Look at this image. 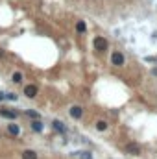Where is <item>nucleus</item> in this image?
I'll return each instance as SVG.
<instances>
[{
  "mask_svg": "<svg viewBox=\"0 0 157 159\" xmlns=\"http://www.w3.org/2000/svg\"><path fill=\"white\" fill-rule=\"evenodd\" d=\"M124 61H126V57H124V54H122V52H113V56H111V63H113L115 67L124 65Z\"/></svg>",
  "mask_w": 157,
  "mask_h": 159,
  "instance_id": "f257e3e1",
  "label": "nucleus"
},
{
  "mask_svg": "<svg viewBox=\"0 0 157 159\" xmlns=\"http://www.w3.org/2000/svg\"><path fill=\"white\" fill-rule=\"evenodd\" d=\"M94 48H96L98 52H104V50L107 48V41H105L104 37H96V39H94Z\"/></svg>",
  "mask_w": 157,
  "mask_h": 159,
  "instance_id": "f03ea898",
  "label": "nucleus"
},
{
  "mask_svg": "<svg viewBox=\"0 0 157 159\" xmlns=\"http://www.w3.org/2000/svg\"><path fill=\"white\" fill-rule=\"evenodd\" d=\"M24 94L28 98H35L37 96V85H26L24 87Z\"/></svg>",
  "mask_w": 157,
  "mask_h": 159,
  "instance_id": "7ed1b4c3",
  "label": "nucleus"
},
{
  "mask_svg": "<svg viewBox=\"0 0 157 159\" xmlns=\"http://www.w3.org/2000/svg\"><path fill=\"white\" fill-rule=\"evenodd\" d=\"M81 115H83V109L80 106H72L70 107V117L72 119H81Z\"/></svg>",
  "mask_w": 157,
  "mask_h": 159,
  "instance_id": "20e7f679",
  "label": "nucleus"
},
{
  "mask_svg": "<svg viewBox=\"0 0 157 159\" xmlns=\"http://www.w3.org/2000/svg\"><path fill=\"white\" fill-rule=\"evenodd\" d=\"M0 115H2L4 119H11V120H13V119H17V113H15V111H7V109H2V111H0Z\"/></svg>",
  "mask_w": 157,
  "mask_h": 159,
  "instance_id": "39448f33",
  "label": "nucleus"
},
{
  "mask_svg": "<svg viewBox=\"0 0 157 159\" xmlns=\"http://www.w3.org/2000/svg\"><path fill=\"white\" fill-rule=\"evenodd\" d=\"M31 130H33V132H43V122H41L39 119H35V120L31 122Z\"/></svg>",
  "mask_w": 157,
  "mask_h": 159,
  "instance_id": "423d86ee",
  "label": "nucleus"
},
{
  "mask_svg": "<svg viewBox=\"0 0 157 159\" xmlns=\"http://www.w3.org/2000/svg\"><path fill=\"white\" fill-rule=\"evenodd\" d=\"M7 132H9L11 135H15V137H17V135L20 133V128H19L17 124H9V126H7Z\"/></svg>",
  "mask_w": 157,
  "mask_h": 159,
  "instance_id": "0eeeda50",
  "label": "nucleus"
},
{
  "mask_svg": "<svg viewBox=\"0 0 157 159\" xmlns=\"http://www.w3.org/2000/svg\"><path fill=\"white\" fill-rule=\"evenodd\" d=\"M22 159H37V154L33 150H24L22 152Z\"/></svg>",
  "mask_w": 157,
  "mask_h": 159,
  "instance_id": "6e6552de",
  "label": "nucleus"
},
{
  "mask_svg": "<svg viewBox=\"0 0 157 159\" xmlns=\"http://www.w3.org/2000/svg\"><path fill=\"white\" fill-rule=\"evenodd\" d=\"M52 126H54V130H57V132L65 133V126H63V122H61V120H54V122H52Z\"/></svg>",
  "mask_w": 157,
  "mask_h": 159,
  "instance_id": "1a4fd4ad",
  "label": "nucleus"
},
{
  "mask_svg": "<svg viewBox=\"0 0 157 159\" xmlns=\"http://www.w3.org/2000/svg\"><path fill=\"white\" fill-rule=\"evenodd\" d=\"M96 130H98V132H105V130H107V122H105V120H98V122H96Z\"/></svg>",
  "mask_w": 157,
  "mask_h": 159,
  "instance_id": "9d476101",
  "label": "nucleus"
},
{
  "mask_svg": "<svg viewBox=\"0 0 157 159\" xmlns=\"http://www.w3.org/2000/svg\"><path fill=\"white\" fill-rule=\"evenodd\" d=\"M76 30H78V31H80V33H83V31H85V30H87V26H85V22H83V20H80V22H78V24H76Z\"/></svg>",
  "mask_w": 157,
  "mask_h": 159,
  "instance_id": "9b49d317",
  "label": "nucleus"
},
{
  "mask_svg": "<svg viewBox=\"0 0 157 159\" xmlns=\"http://www.w3.org/2000/svg\"><path fill=\"white\" fill-rule=\"evenodd\" d=\"M13 82H15V83H20V82H22V74H20V72H15V74H13Z\"/></svg>",
  "mask_w": 157,
  "mask_h": 159,
  "instance_id": "f8f14e48",
  "label": "nucleus"
},
{
  "mask_svg": "<svg viewBox=\"0 0 157 159\" xmlns=\"http://www.w3.org/2000/svg\"><path fill=\"white\" fill-rule=\"evenodd\" d=\"M26 115H28V117H31V119H39V113H37V111H31V109H28V111H26Z\"/></svg>",
  "mask_w": 157,
  "mask_h": 159,
  "instance_id": "ddd939ff",
  "label": "nucleus"
},
{
  "mask_svg": "<svg viewBox=\"0 0 157 159\" xmlns=\"http://www.w3.org/2000/svg\"><path fill=\"white\" fill-rule=\"evenodd\" d=\"M128 150H130V152H133L135 156H139V146H135V144H130V146H128Z\"/></svg>",
  "mask_w": 157,
  "mask_h": 159,
  "instance_id": "4468645a",
  "label": "nucleus"
},
{
  "mask_svg": "<svg viewBox=\"0 0 157 159\" xmlns=\"http://www.w3.org/2000/svg\"><path fill=\"white\" fill-rule=\"evenodd\" d=\"M78 156H80L81 159H93V156H91L89 152H78Z\"/></svg>",
  "mask_w": 157,
  "mask_h": 159,
  "instance_id": "2eb2a0df",
  "label": "nucleus"
},
{
  "mask_svg": "<svg viewBox=\"0 0 157 159\" xmlns=\"http://www.w3.org/2000/svg\"><path fill=\"white\" fill-rule=\"evenodd\" d=\"M6 98H9V100H17V94H15V93H9V94H6Z\"/></svg>",
  "mask_w": 157,
  "mask_h": 159,
  "instance_id": "dca6fc26",
  "label": "nucleus"
},
{
  "mask_svg": "<svg viewBox=\"0 0 157 159\" xmlns=\"http://www.w3.org/2000/svg\"><path fill=\"white\" fill-rule=\"evenodd\" d=\"M2 100H6V93H0V102Z\"/></svg>",
  "mask_w": 157,
  "mask_h": 159,
  "instance_id": "f3484780",
  "label": "nucleus"
}]
</instances>
